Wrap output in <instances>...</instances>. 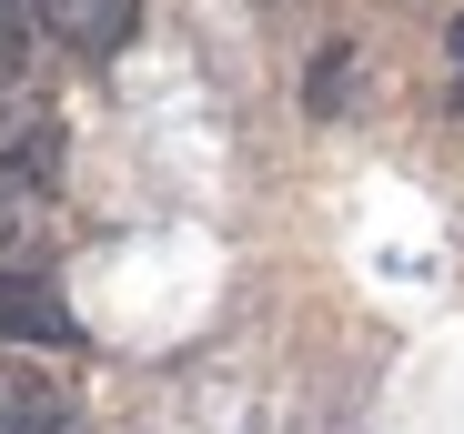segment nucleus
I'll return each mask as SVG.
<instances>
[{"mask_svg": "<svg viewBox=\"0 0 464 434\" xmlns=\"http://www.w3.org/2000/svg\"><path fill=\"white\" fill-rule=\"evenodd\" d=\"M31 233H41V202H31V192H21L11 172H0V253H21Z\"/></svg>", "mask_w": 464, "mask_h": 434, "instance_id": "4", "label": "nucleus"}, {"mask_svg": "<svg viewBox=\"0 0 464 434\" xmlns=\"http://www.w3.org/2000/svg\"><path fill=\"white\" fill-rule=\"evenodd\" d=\"M0 343H41V353H71V343H82L71 304L51 294V273H31V263H0Z\"/></svg>", "mask_w": 464, "mask_h": 434, "instance_id": "1", "label": "nucleus"}, {"mask_svg": "<svg viewBox=\"0 0 464 434\" xmlns=\"http://www.w3.org/2000/svg\"><path fill=\"white\" fill-rule=\"evenodd\" d=\"M0 434H71V394L31 364H0Z\"/></svg>", "mask_w": 464, "mask_h": 434, "instance_id": "3", "label": "nucleus"}, {"mask_svg": "<svg viewBox=\"0 0 464 434\" xmlns=\"http://www.w3.org/2000/svg\"><path fill=\"white\" fill-rule=\"evenodd\" d=\"M31 21H41L61 51H82V61H111V51L141 31V0H31Z\"/></svg>", "mask_w": 464, "mask_h": 434, "instance_id": "2", "label": "nucleus"}, {"mask_svg": "<svg viewBox=\"0 0 464 434\" xmlns=\"http://www.w3.org/2000/svg\"><path fill=\"white\" fill-rule=\"evenodd\" d=\"M31 51V0H0V71Z\"/></svg>", "mask_w": 464, "mask_h": 434, "instance_id": "5", "label": "nucleus"}]
</instances>
